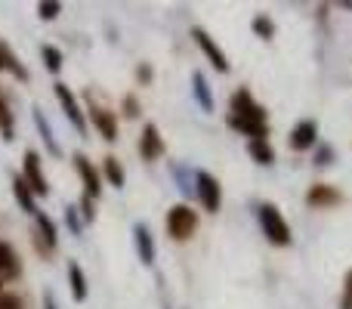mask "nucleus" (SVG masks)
<instances>
[{"label":"nucleus","instance_id":"1","mask_svg":"<svg viewBox=\"0 0 352 309\" xmlns=\"http://www.w3.org/2000/svg\"><path fill=\"white\" fill-rule=\"evenodd\" d=\"M229 127L238 134L250 136V140H266L269 136V115L260 103L254 99V93L248 87L232 93L229 99Z\"/></svg>","mask_w":352,"mask_h":309},{"label":"nucleus","instance_id":"2","mask_svg":"<svg viewBox=\"0 0 352 309\" xmlns=\"http://www.w3.org/2000/svg\"><path fill=\"white\" fill-rule=\"evenodd\" d=\"M256 220H260L263 235H266L269 244H275V248H287V244H291V226L285 223L281 211L272 204V201L260 204V211H256Z\"/></svg>","mask_w":352,"mask_h":309},{"label":"nucleus","instance_id":"3","mask_svg":"<svg viewBox=\"0 0 352 309\" xmlns=\"http://www.w3.org/2000/svg\"><path fill=\"white\" fill-rule=\"evenodd\" d=\"M195 229H198V213L188 204H173L167 211V235L173 242H188L195 235Z\"/></svg>","mask_w":352,"mask_h":309},{"label":"nucleus","instance_id":"4","mask_svg":"<svg viewBox=\"0 0 352 309\" xmlns=\"http://www.w3.org/2000/svg\"><path fill=\"white\" fill-rule=\"evenodd\" d=\"M195 198L201 201L207 213H217L223 207V186H219L217 176L207 173V170H195Z\"/></svg>","mask_w":352,"mask_h":309},{"label":"nucleus","instance_id":"5","mask_svg":"<svg viewBox=\"0 0 352 309\" xmlns=\"http://www.w3.org/2000/svg\"><path fill=\"white\" fill-rule=\"evenodd\" d=\"M53 93H56V103H59V109H62V115L68 118V124H72L74 130H78L80 136H87V118H84V109H80V103H78V96L72 93V87L68 84H62V81H56V87H53Z\"/></svg>","mask_w":352,"mask_h":309},{"label":"nucleus","instance_id":"6","mask_svg":"<svg viewBox=\"0 0 352 309\" xmlns=\"http://www.w3.org/2000/svg\"><path fill=\"white\" fill-rule=\"evenodd\" d=\"M31 244H34L37 251H41L43 257H50L56 251V244H59V226L53 223V217H50L47 211H37L34 213V229H31Z\"/></svg>","mask_w":352,"mask_h":309},{"label":"nucleus","instance_id":"7","mask_svg":"<svg viewBox=\"0 0 352 309\" xmlns=\"http://www.w3.org/2000/svg\"><path fill=\"white\" fill-rule=\"evenodd\" d=\"M22 180L28 182L34 198H47L50 195V180H47V173H43L41 155H37L34 149H25V155H22Z\"/></svg>","mask_w":352,"mask_h":309},{"label":"nucleus","instance_id":"8","mask_svg":"<svg viewBox=\"0 0 352 309\" xmlns=\"http://www.w3.org/2000/svg\"><path fill=\"white\" fill-rule=\"evenodd\" d=\"M72 161H74V170H78L80 182H84V195H87V198L96 201L99 195H102V173H99L96 164H93L84 152H74V155H72Z\"/></svg>","mask_w":352,"mask_h":309},{"label":"nucleus","instance_id":"9","mask_svg":"<svg viewBox=\"0 0 352 309\" xmlns=\"http://www.w3.org/2000/svg\"><path fill=\"white\" fill-rule=\"evenodd\" d=\"M192 41L198 43V50H201V53L207 56V59H210V65L217 68L219 74H226V72H229V59H226L223 47H219V43L213 41V37L207 34L204 28H198V25H195V28H192Z\"/></svg>","mask_w":352,"mask_h":309},{"label":"nucleus","instance_id":"10","mask_svg":"<svg viewBox=\"0 0 352 309\" xmlns=\"http://www.w3.org/2000/svg\"><path fill=\"white\" fill-rule=\"evenodd\" d=\"M287 146L294 149V152H309V149L318 146V121H312V118H303V121L297 124V127L291 130V136H287Z\"/></svg>","mask_w":352,"mask_h":309},{"label":"nucleus","instance_id":"11","mask_svg":"<svg viewBox=\"0 0 352 309\" xmlns=\"http://www.w3.org/2000/svg\"><path fill=\"white\" fill-rule=\"evenodd\" d=\"M90 121H93V127L99 130V136H102L105 142H115L118 140V118H115V111H109L105 105H96L90 99Z\"/></svg>","mask_w":352,"mask_h":309},{"label":"nucleus","instance_id":"12","mask_svg":"<svg viewBox=\"0 0 352 309\" xmlns=\"http://www.w3.org/2000/svg\"><path fill=\"white\" fill-rule=\"evenodd\" d=\"M140 155H142V161H158V158L164 155V140H161L158 124H146V127H142Z\"/></svg>","mask_w":352,"mask_h":309},{"label":"nucleus","instance_id":"13","mask_svg":"<svg viewBox=\"0 0 352 309\" xmlns=\"http://www.w3.org/2000/svg\"><path fill=\"white\" fill-rule=\"evenodd\" d=\"M133 248H136V257L142 260V266H152L155 263V238H152V229H148L146 223L133 226Z\"/></svg>","mask_w":352,"mask_h":309},{"label":"nucleus","instance_id":"14","mask_svg":"<svg viewBox=\"0 0 352 309\" xmlns=\"http://www.w3.org/2000/svg\"><path fill=\"white\" fill-rule=\"evenodd\" d=\"M340 201H343V195L337 192L334 186H328V182H316V186L306 192V204L316 207V211H322V207H334V204H340Z\"/></svg>","mask_w":352,"mask_h":309},{"label":"nucleus","instance_id":"15","mask_svg":"<svg viewBox=\"0 0 352 309\" xmlns=\"http://www.w3.org/2000/svg\"><path fill=\"white\" fill-rule=\"evenodd\" d=\"M31 121H34L37 134H41V142H43V149H47V155L62 158V146L56 142L53 127H50V121H47V115H43V109H37V105H34V111H31Z\"/></svg>","mask_w":352,"mask_h":309},{"label":"nucleus","instance_id":"16","mask_svg":"<svg viewBox=\"0 0 352 309\" xmlns=\"http://www.w3.org/2000/svg\"><path fill=\"white\" fill-rule=\"evenodd\" d=\"M10 186H12V198H16V204L22 207L25 213H31V217H34V213L41 211V207H37L34 192H31L28 182L22 180V173H12V176H10Z\"/></svg>","mask_w":352,"mask_h":309},{"label":"nucleus","instance_id":"17","mask_svg":"<svg viewBox=\"0 0 352 309\" xmlns=\"http://www.w3.org/2000/svg\"><path fill=\"white\" fill-rule=\"evenodd\" d=\"M0 56H3V72H10L12 78L19 81V84H28L31 81V74H28V68L19 62V56H16V50L10 47L6 41H0Z\"/></svg>","mask_w":352,"mask_h":309},{"label":"nucleus","instance_id":"18","mask_svg":"<svg viewBox=\"0 0 352 309\" xmlns=\"http://www.w3.org/2000/svg\"><path fill=\"white\" fill-rule=\"evenodd\" d=\"M68 288H72V300H74V303H84L87 294H90L84 269H80V263H74V260L68 263Z\"/></svg>","mask_w":352,"mask_h":309},{"label":"nucleus","instance_id":"19","mask_svg":"<svg viewBox=\"0 0 352 309\" xmlns=\"http://www.w3.org/2000/svg\"><path fill=\"white\" fill-rule=\"evenodd\" d=\"M192 96H195V103L201 105V111L210 115L213 111V93H210V84H207V78L201 72H192Z\"/></svg>","mask_w":352,"mask_h":309},{"label":"nucleus","instance_id":"20","mask_svg":"<svg viewBox=\"0 0 352 309\" xmlns=\"http://www.w3.org/2000/svg\"><path fill=\"white\" fill-rule=\"evenodd\" d=\"M99 173L109 180V186L111 189H124V182H127V173H124V164L118 161L115 155H105L102 158V170Z\"/></svg>","mask_w":352,"mask_h":309},{"label":"nucleus","instance_id":"21","mask_svg":"<svg viewBox=\"0 0 352 309\" xmlns=\"http://www.w3.org/2000/svg\"><path fill=\"white\" fill-rule=\"evenodd\" d=\"M3 275H10V279L19 275V257L10 242H0V279H3Z\"/></svg>","mask_w":352,"mask_h":309},{"label":"nucleus","instance_id":"22","mask_svg":"<svg viewBox=\"0 0 352 309\" xmlns=\"http://www.w3.org/2000/svg\"><path fill=\"white\" fill-rule=\"evenodd\" d=\"M248 155L254 158L256 164H263V167L275 164V149L269 146V140H250L248 142Z\"/></svg>","mask_w":352,"mask_h":309},{"label":"nucleus","instance_id":"23","mask_svg":"<svg viewBox=\"0 0 352 309\" xmlns=\"http://www.w3.org/2000/svg\"><path fill=\"white\" fill-rule=\"evenodd\" d=\"M0 136L6 142L16 140V121H12V111H10V103H6L3 90H0Z\"/></svg>","mask_w":352,"mask_h":309},{"label":"nucleus","instance_id":"24","mask_svg":"<svg viewBox=\"0 0 352 309\" xmlns=\"http://www.w3.org/2000/svg\"><path fill=\"white\" fill-rule=\"evenodd\" d=\"M41 59H43V68H47L50 74H59L62 65H65L59 47H53V43H43V47H41Z\"/></svg>","mask_w":352,"mask_h":309},{"label":"nucleus","instance_id":"25","mask_svg":"<svg viewBox=\"0 0 352 309\" xmlns=\"http://www.w3.org/2000/svg\"><path fill=\"white\" fill-rule=\"evenodd\" d=\"M250 28H254V34L263 37V41H272L275 37V22L266 16V12H256L254 22H250Z\"/></svg>","mask_w":352,"mask_h":309},{"label":"nucleus","instance_id":"26","mask_svg":"<svg viewBox=\"0 0 352 309\" xmlns=\"http://www.w3.org/2000/svg\"><path fill=\"white\" fill-rule=\"evenodd\" d=\"M65 226H68V232H72L74 238L84 235V220H80L78 204H68V207H65Z\"/></svg>","mask_w":352,"mask_h":309},{"label":"nucleus","instance_id":"27","mask_svg":"<svg viewBox=\"0 0 352 309\" xmlns=\"http://www.w3.org/2000/svg\"><path fill=\"white\" fill-rule=\"evenodd\" d=\"M173 176H176V182H179V192L182 195H195V173H188L186 167L173 164Z\"/></svg>","mask_w":352,"mask_h":309},{"label":"nucleus","instance_id":"28","mask_svg":"<svg viewBox=\"0 0 352 309\" xmlns=\"http://www.w3.org/2000/svg\"><path fill=\"white\" fill-rule=\"evenodd\" d=\"M59 12H62L59 0H41V3H37V16H41L43 22H53V19H59Z\"/></svg>","mask_w":352,"mask_h":309},{"label":"nucleus","instance_id":"29","mask_svg":"<svg viewBox=\"0 0 352 309\" xmlns=\"http://www.w3.org/2000/svg\"><path fill=\"white\" fill-rule=\"evenodd\" d=\"M93 204H96V201H93V198H87V195H80V201H78V211H80V220H84V226L96 220V211H93Z\"/></svg>","mask_w":352,"mask_h":309},{"label":"nucleus","instance_id":"30","mask_svg":"<svg viewBox=\"0 0 352 309\" xmlns=\"http://www.w3.org/2000/svg\"><path fill=\"white\" fill-rule=\"evenodd\" d=\"M331 161H334V149L331 146H316V158H312V164H316V167H328Z\"/></svg>","mask_w":352,"mask_h":309},{"label":"nucleus","instance_id":"31","mask_svg":"<svg viewBox=\"0 0 352 309\" xmlns=\"http://www.w3.org/2000/svg\"><path fill=\"white\" fill-rule=\"evenodd\" d=\"M121 109H124V118H140V99H136L133 93H127L124 103H121Z\"/></svg>","mask_w":352,"mask_h":309},{"label":"nucleus","instance_id":"32","mask_svg":"<svg viewBox=\"0 0 352 309\" xmlns=\"http://www.w3.org/2000/svg\"><path fill=\"white\" fill-rule=\"evenodd\" d=\"M340 309H352V269L343 279V291H340Z\"/></svg>","mask_w":352,"mask_h":309},{"label":"nucleus","instance_id":"33","mask_svg":"<svg viewBox=\"0 0 352 309\" xmlns=\"http://www.w3.org/2000/svg\"><path fill=\"white\" fill-rule=\"evenodd\" d=\"M0 309H22V297H19V294L3 291L0 294Z\"/></svg>","mask_w":352,"mask_h":309},{"label":"nucleus","instance_id":"34","mask_svg":"<svg viewBox=\"0 0 352 309\" xmlns=\"http://www.w3.org/2000/svg\"><path fill=\"white\" fill-rule=\"evenodd\" d=\"M152 78H155V72H152V65H148V62H142L140 68H136V81H140L142 87H148L152 84Z\"/></svg>","mask_w":352,"mask_h":309},{"label":"nucleus","instance_id":"35","mask_svg":"<svg viewBox=\"0 0 352 309\" xmlns=\"http://www.w3.org/2000/svg\"><path fill=\"white\" fill-rule=\"evenodd\" d=\"M43 309H59V303H56L53 291H43Z\"/></svg>","mask_w":352,"mask_h":309},{"label":"nucleus","instance_id":"36","mask_svg":"<svg viewBox=\"0 0 352 309\" xmlns=\"http://www.w3.org/2000/svg\"><path fill=\"white\" fill-rule=\"evenodd\" d=\"M0 72H3V56H0Z\"/></svg>","mask_w":352,"mask_h":309},{"label":"nucleus","instance_id":"37","mask_svg":"<svg viewBox=\"0 0 352 309\" xmlns=\"http://www.w3.org/2000/svg\"><path fill=\"white\" fill-rule=\"evenodd\" d=\"M0 294H3V279H0Z\"/></svg>","mask_w":352,"mask_h":309}]
</instances>
